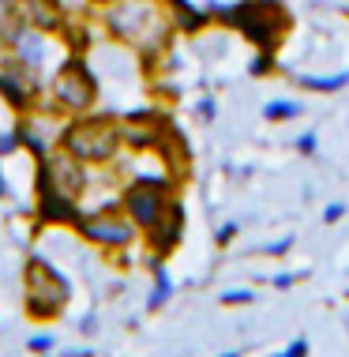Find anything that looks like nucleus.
Listing matches in <instances>:
<instances>
[{
  "label": "nucleus",
  "instance_id": "1",
  "mask_svg": "<svg viewBox=\"0 0 349 357\" xmlns=\"http://www.w3.org/2000/svg\"><path fill=\"white\" fill-rule=\"evenodd\" d=\"M102 26L116 42L135 45L143 53V61H150L154 53L166 50L169 31H173L169 15L162 8H154L150 0H116V4H105Z\"/></svg>",
  "mask_w": 349,
  "mask_h": 357
},
{
  "label": "nucleus",
  "instance_id": "2",
  "mask_svg": "<svg viewBox=\"0 0 349 357\" xmlns=\"http://www.w3.org/2000/svg\"><path fill=\"white\" fill-rule=\"evenodd\" d=\"M207 15L233 26L248 38L256 50L274 53L289 34V12L278 0H237V4H207Z\"/></svg>",
  "mask_w": 349,
  "mask_h": 357
},
{
  "label": "nucleus",
  "instance_id": "3",
  "mask_svg": "<svg viewBox=\"0 0 349 357\" xmlns=\"http://www.w3.org/2000/svg\"><path fill=\"white\" fill-rule=\"evenodd\" d=\"M56 147L68 151L75 162L83 166H109L116 162L124 139H121V121L116 117H91V113H79L72 124L61 128V139Z\"/></svg>",
  "mask_w": 349,
  "mask_h": 357
},
{
  "label": "nucleus",
  "instance_id": "4",
  "mask_svg": "<svg viewBox=\"0 0 349 357\" xmlns=\"http://www.w3.org/2000/svg\"><path fill=\"white\" fill-rule=\"evenodd\" d=\"M23 282H26V316L34 324H49V320H61L68 301H72V282L56 271L49 259L42 256H31L26 259V271H23Z\"/></svg>",
  "mask_w": 349,
  "mask_h": 357
},
{
  "label": "nucleus",
  "instance_id": "5",
  "mask_svg": "<svg viewBox=\"0 0 349 357\" xmlns=\"http://www.w3.org/2000/svg\"><path fill=\"white\" fill-rule=\"evenodd\" d=\"M49 98H53V109L68 113V117H79V113L94 109V102H98V79L86 68L83 53H72L56 68L53 83H49Z\"/></svg>",
  "mask_w": 349,
  "mask_h": 357
},
{
  "label": "nucleus",
  "instance_id": "6",
  "mask_svg": "<svg viewBox=\"0 0 349 357\" xmlns=\"http://www.w3.org/2000/svg\"><path fill=\"white\" fill-rule=\"evenodd\" d=\"M173 188H177L173 177H135L132 185H124V192H121V211L135 222L139 234H147L154 222L166 215V207L177 199Z\"/></svg>",
  "mask_w": 349,
  "mask_h": 357
},
{
  "label": "nucleus",
  "instance_id": "7",
  "mask_svg": "<svg viewBox=\"0 0 349 357\" xmlns=\"http://www.w3.org/2000/svg\"><path fill=\"white\" fill-rule=\"evenodd\" d=\"M86 166L83 162H75L68 151L56 147L53 154H45V158H38V196H61L68 204H79L83 192H86Z\"/></svg>",
  "mask_w": 349,
  "mask_h": 357
},
{
  "label": "nucleus",
  "instance_id": "8",
  "mask_svg": "<svg viewBox=\"0 0 349 357\" xmlns=\"http://www.w3.org/2000/svg\"><path fill=\"white\" fill-rule=\"evenodd\" d=\"M75 234H79L86 245L94 248H105V252H121V248H132L135 237H139V229H135V222L116 207H105V211H94V215H75Z\"/></svg>",
  "mask_w": 349,
  "mask_h": 357
},
{
  "label": "nucleus",
  "instance_id": "9",
  "mask_svg": "<svg viewBox=\"0 0 349 357\" xmlns=\"http://www.w3.org/2000/svg\"><path fill=\"white\" fill-rule=\"evenodd\" d=\"M180 237H184V204H180V199H173V204L166 207V215H162V218L147 229V248H150V256L166 259L173 248L180 245Z\"/></svg>",
  "mask_w": 349,
  "mask_h": 357
},
{
  "label": "nucleus",
  "instance_id": "10",
  "mask_svg": "<svg viewBox=\"0 0 349 357\" xmlns=\"http://www.w3.org/2000/svg\"><path fill=\"white\" fill-rule=\"evenodd\" d=\"M15 12L23 15L26 26H34L42 34H61L68 23L64 0H15Z\"/></svg>",
  "mask_w": 349,
  "mask_h": 357
},
{
  "label": "nucleus",
  "instance_id": "11",
  "mask_svg": "<svg viewBox=\"0 0 349 357\" xmlns=\"http://www.w3.org/2000/svg\"><path fill=\"white\" fill-rule=\"evenodd\" d=\"M166 15H169V23L177 26V31L184 34H199L203 26L210 23V15H207V8H196L192 0H166Z\"/></svg>",
  "mask_w": 349,
  "mask_h": 357
},
{
  "label": "nucleus",
  "instance_id": "12",
  "mask_svg": "<svg viewBox=\"0 0 349 357\" xmlns=\"http://www.w3.org/2000/svg\"><path fill=\"white\" fill-rule=\"evenodd\" d=\"M150 271H154V289L147 297V312H162L173 297V278L166 271V259H158V256H150Z\"/></svg>",
  "mask_w": 349,
  "mask_h": 357
},
{
  "label": "nucleus",
  "instance_id": "13",
  "mask_svg": "<svg viewBox=\"0 0 349 357\" xmlns=\"http://www.w3.org/2000/svg\"><path fill=\"white\" fill-rule=\"evenodd\" d=\"M297 83L304 91H316V94H334V91H346L349 86V72H338V75H297Z\"/></svg>",
  "mask_w": 349,
  "mask_h": 357
},
{
  "label": "nucleus",
  "instance_id": "14",
  "mask_svg": "<svg viewBox=\"0 0 349 357\" xmlns=\"http://www.w3.org/2000/svg\"><path fill=\"white\" fill-rule=\"evenodd\" d=\"M300 113H304V105H300V102H289V98H278V102H267L263 105V117L267 121H297L300 117Z\"/></svg>",
  "mask_w": 349,
  "mask_h": 357
},
{
  "label": "nucleus",
  "instance_id": "15",
  "mask_svg": "<svg viewBox=\"0 0 349 357\" xmlns=\"http://www.w3.org/2000/svg\"><path fill=\"white\" fill-rule=\"evenodd\" d=\"M23 23V15L15 12V0H0V45L12 38V31Z\"/></svg>",
  "mask_w": 349,
  "mask_h": 357
},
{
  "label": "nucleus",
  "instance_id": "16",
  "mask_svg": "<svg viewBox=\"0 0 349 357\" xmlns=\"http://www.w3.org/2000/svg\"><path fill=\"white\" fill-rule=\"evenodd\" d=\"M248 72H251V75H270V72H274V53H263V50H259L256 61L248 64Z\"/></svg>",
  "mask_w": 349,
  "mask_h": 357
},
{
  "label": "nucleus",
  "instance_id": "17",
  "mask_svg": "<svg viewBox=\"0 0 349 357\" xmlns=\"http://www.w3.org/2000/svg\"><path fill=\"white\" fill-rule=\"evenodd\" d=\"M218 301L222 305H251V301H256V294H251V289H226Z\"/></svg>",
  "mask_w": 349,
  "mask_h": 357
},
{
  "label": "nucleus",
  "instance_id": "18",
  "mask_svg": "<svg viewBox=\"0 0 349 357\" xmlns=\"http://www.w3.org/2000/svg\"><path fill=\"white\" fill-rule=\"evenodd\" d=\"M316 151H319V136H316V132H300V136H297V154L316 158Z\"/></svg>",
  "mask_w": 349,
  "mask_h": 357
},
{
  "label": "nucleus",
  "instance_id": "19",
  "mask_svg": "<svg viewBox=\"0 0 349 357\" xmlns=\"http://www.w3.org/2000/svg\"><path fill=\"white\" fill-rule=\"evenodd\" d=\"M237 229H240L237 222H226V226H218L215 245H218V248H229V245H233V237H237Z\"/></svg>",
  "mask_w": 349,
  "mask_h": 357
},
{
  "label": "nucleus",
  "instance_id": "20",
  "mask_svg": "<svg viewBox=\"0 0 349 357\" xmlns=\"http://www.w3.org/2000/svg\"><path fill=\"white\" fill-rule=\"evenodd\" d=\"M26 350H31V354H53V350H56V342L49 339V335H38V339L26 342Z\"/></svg>",
  "mask_w": 349,
  "mask_h": 357
},
{
  "label": "nucleus",
  "instance_id": "21",
  "mask_svg": "<svg viewBox=\"0 0 349 357\" xmlns=\"http://www.w3.org/2000/svg\"><path fill=\"white\" fill-rule=\"evenodd\" d=\"M270 357H308V339H293L282 354H270Z\"/></svg>",
  "mask_w": 349,
  "mask_h": 357
},
{
  "label": "nucleus",
  "instance_id": "22",
  "mask_svg": "<svg viewBox=\"0 0 349 357\" xmlns=\"http://www.w3.org/2000/svg\"><path fill=\"white\" fill-rule=\"evenodd\" d=\"M289 248H293V237H282V241H274V245H263L259 252H267V256H286Z\"/></svg>",
  "mask_w": 349,
  "mask_h": 357
},
{
  "label": "nucleus",
  "instance_id": "23",
  "mask_svg": "<svg viewBox=\"0 0 349 357\" xmlns=\"http://www.w3.org/2000/svg\"><path fill=\"white\" fill-rule=\"evenodd\" d=\"M342 218H346V204H331V207L323 211V222H327V226H334V222H342Z\"/></svg>",
  "mask_w": 349,
  "mask_h": 357
},
{
  "label": "nucleus",
  "instance_id": "24",
  "mask_svg": "<svg viewBox=\"0 0 349 357\" xmlns=\"http://www.w3.org/2000/svg\"><path fill=\"white\" fill-rule=\"evenodd\" d=\"M196 113L203 121H215V113H218V105H215V98H203L199 105H196Z\"/></svg>",
  "mask_w": 349,
  "mask_h": 357
},
{
  "label": "nucleus",
  "instance_id": "25",
  "mask_svg": "<svg viewBox=\"0 0 349 357\" xmlns=\"http://www.w3.org/2000/svg\"><path fill=\"white\" fill-rule=\"evenodd\" d=\"M270 282H274V289H293L300 282V275H274Z\"/></svg>",
  "mask_w": 349,
  "mask_h": 357
},
{
  "label": "nucleus",
  "instance_id": "26",
  "mask_svg": "<svg viewBox=\"0 0 349 357\" xmlns=\"http://www.w3.org/2000/svg\"><path fill=\"white\" fill-rule=\"evenodd\" d=\"M61 357H94V350H75V346H68V350H61Z\"/></svg>",
  "mask_w": 349,
  "mask_h": 357
},
{
  "label": "nucleus",
  "instance_id": "27",
  "mask_svg": "<svg viewBox=\"0 0 349 357\" xmlns=\"http://www.w3.org/2000/svg\"><path fill=\"white\" fill-rule=\"evenodd\" d=\"M4 192H8V181H4V169H0V199H4Z\"/></svg>",
  "mask_w": 349,
  "mask_h": 357
},
{
  "label": "nucleus",
  "instance_id": "28",
  "mask_svg": "<svg viewBox=\"0 0 349 357\" xmlns=\"http://www.w3.org/2000/svg\"><path fill=\"white\" fill-rule=\"evenodd\" d=\"M91 4H98V8H105V4H116V0H91Z\"/></svg>",
  "mask_w": 349,
  "mask_h": 357
},
{
  "label": "nucleus",
  "instance_id": "29",
  "mask_svg": "<svg viewBox=\"0 0 349 357\" xmlns=\"http://www.w3.org/2000/svg\"><path fill=\"white\" fill-rule=\"evenodd\" d=\"M222 357H245V354H240V350H226V354H222Z\"/></svg>",
  "mask_w": 349,
  "mask_h": 357
}]
</instances>
